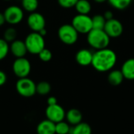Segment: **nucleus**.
Listing matches in <instances>:
<instances>
[{
	"label": "nucleus",
	"mask_w": 134,
	"mask_h": 134,
	"mask_svg": "<svg viewBox=\"0 0 134 134\" xmlns=\"http://www.w3.org/2000/svg\"><path fill=\"white\" fill-rule=\"evenodd\" d=\"M116 61V54L111 49L104 48L93 53L91 65L99 72H107L114 67Z\"/></svg>",
	"instance_id": "nucleus-1"
},
{
	"label": "nucleus",
	"mask_w": 134,
	"mask_h": 134,
	"mask_svg": "<svg viewBox=\"0 0 134 134\" xmlns=\"http://www.w3.org/2000/svg\"><path fill=\"white\" fill-rule=\"evenodd\" d=\"M87 41L92 47L97 50H100L108 47L110 43V37L104 29L93 28L88 32Z\"/></svg>",
	"instance_id": "nucleus-2"
},
{
	"label": "nucleus",
	"mask_w": 134,
	"mask_h": 134,
	"mask_svg": "<svg viewBox=\"0 0 134 134\" xmlns=\"http://www.w3.org/2000/svg\"><path fill=\"white\" fill-rule=\"evenodd\" d=\"M24 43L27 52L32 54H38L43 48H45V40L43 36L36 32H33L27 35Z\"/></svg>",
	"instance_id": "nucleus-3"
},
{
	"label": "nucleus",
	"mask_w": 134,
	"mask_h": 134,
	"mask_svg": "<svg viewBox=\"0 0 134 134\" xmlns=\"http://www.w3.org/2000/svg\"><path fill=\"white\" fill-rule=\"evenodd\" d=\"M16 90L23 97H31L36 93V85L27 77L19 78L16 83Z\"/></svg>",
	"instance_id": "nucleus-4"
},
{
	"label": "nucleus",
	"mask_w": 134,
	"mask_h": 134,
	"mask_svg": "<svg viewBox=\"0 0 134 134\" xmlns=\"http://www.w3.org/2000/svg\"><path fill=\"white\" fill-rule=\"evenodd\" d=\"M79 32L72 26V24H63L58 30V36L61 42L65 44L71 45L78 40Z\"/></svg>",
	"instance_id": "nucleus-5"
},
{
	"label": "nucleus",
	"mask_w": 134,
	"mask_h": 134,
	"mask_svg": "<svg viewBox=\"0 0 134 134\" xmlns=\"http://www.w3.org/2000/svg\"><path fill=\"white\" fill-rule=\"evenodd\" d=\"M71 24L79 33L82 34H88L93 29L92 18L87 14L79 13L73 18Z\"/></svg>",
	"instance_id": "nucleus-6"
},
{
	"label": "nucleus",
	"mask_w": 134,
	"mask_h": 134,
	"mask_svg": "<svg viewBox=\"0 0 134 134\" xmlns=\"http://www.w3.org/2000/svg\"><path fill=\"white\" fill-rule=\"evenodd\" d=\"M13 70L18 78L27 77L31 72V63L24 57L16 58L13 64Z\"/></svg>",
	"instance_id": "nucleus-7"
},
{
	"label": "nucleus",
	"mask_w": 134,
	"mask_h": 134,
	"mask_svg": "<svg viewBox=\"0 0 134 134\" xmlns=\"http://www.w3.org/2000/svg\"><path fill=\"white\" fill-rule=\"evenodd\" d=\"M66 112L64 109L58 103L54 105H48L46 109V118L54 123L64 121L65 118Z\"/></svg>",
	"instance_id": "nucleus-8"
},
{
	"label": "nucleus",
	"mask_w": 134,
	"mask_h": 134,
	"mask_svg": "<svg viewBox=\"0 0 134 134\" xmlns=\"http://www.w3.org/2000/svg\"><path fill=\"white\" fill-rule=\"evenodd\" d=\"M5 21L10 24H16L20 23L24 17V12L22 9L17 6H10L4 11Z\"/></svg>",
	"instance_id": "nucleus-9"
},
{
	"label": "nucleus",
	"mask_w": 134,
	"mask_h": 134,
	"mask_svg": "<svg viewBox=\"0 0 134 134\" xmlns=\"http://www.w3.org/2000/svg\"><path fill=\"white\" fill-rule=\"evenodd\" d=\"M104 30L108 35L109 37H119L123 32V26L122 24L116 19L111 18L110 20H107Z\"/></svg>",
	"instance_id": "nucleus-10"
},
{
	"label": "nucleus",
	"mask_w": 134,
	"mask_h": 134,
	"mask_svg": "<svg viewBox=\"0 0 134 134\" xmlns=\"http://www.w3.org/2000/svg\"><path fill=\"white\" fill-rule=\"evenodd\" d=\"M27 25L33 32H38L42 28H45V17L39 13L32 12L27 17Z\"/></svg>",
	"instance_id": "nucleus-11"
},
{
	"label": "nucleus",
	"mask_w": 134,
	"mask_h": 134,
	"mask_svg": "<svg viewBox=\"0 0 134 134\" xmlns=\"http://www.w3.org/2000/svg\"><path fill=\"white\" fill-rule=\"evenodd\" d=\"M9 51L16 58L24 57V55L27 52L25 43L24 41L18 39H15L14 41L12 42L9 47Z\"/></svg>",
	"instance_id": "nucleus-12"
},
{
	"label": "nucleus",
	"mask_w": 134,
	"mask_h": 134,
	"mask_svg": "<svg viewBox=\"0 0 134 134\" xmlns=\"http://www.w3.org/2000/svg\"><path fill=\"white\" fill-rule=\"evenodd\" d=\"M93 53L87 50V49H82L79 50L76 55H75V59L76 62L82 66H90L92 63L93 60Z\"/></svg>",
	"instance_id": "nucleus-13"
},
{
	"label": "nucleus",
	"mask_w": 134,
	"mask_h": 134,
	"mask_svg": "<svg viewBox=\"0 0 134 134\" xmlns=\"http://www.w3.org/2000/svg\"><path fill=\"white\" fill-rule=\"evenodd\" d=\"M65 118L70 126H74L82 122V114L79 110L72 108L66 112Z\"/></svg>",
	"instance_id": "nucleus-14"
},
{
	"label": "nucleus",
	"mask_w": 134,
	"mask_h": 134,
	"mask_svg": "<svg viewBox=\"0 0 134 134\" xmlns=\"http://www.w3.org/2000/svg\"><path fill=\"white\" fill-rule=\"evenodd\" d=\"M36 132L37 134H56L55 123L46 118L38 124Z\"/></svg>",
	"instance_id": "nucleus-15"
},
{
	"label": "nucleus",
	"mask_w": 134,
	"mask_h": 134,
	"mask_svg": "<svg viewBox=\"0 0 134 134\" xmlns=\"http://www.w3.org/2000/svg\"><path fill=\"white\" fill-rule=\"evenodd\" d=\"M124 78L127 80H134V58H130L126 60L121 70Z\"/></svg>",
	"instance_id": "nucleus-16"
},
{
	"label": "nucleus",
	"mask_w": 134,
	"mask_h": 134,
	"mask_svg": "<svg viewBox=\"0 0 134 134\" xmlns=\"http://www.w3.org/2000/svg\"><path fill=\"white\" fill-rule=\"evenodd\" d=\"M70 134H92V128L87 122H80L71 126Z\"/></svg>",
	"instance_id": "nucleus-17"
},
{
	"label": "nucleus",
	"mask_w": 134,
	"mask_h": 134,
	"mask_svg": "<svg viewBox=\"0 0 134 134\" xmlns=\"http://www.w3.org/2000/svg\"><path fill=\"white\" fill-rule=\"evenodd\" d=\"M108 82L114 86H118L122 84L124 80V76L121 70H113L111 71L108 77Z\"/></svg>",
	"instance_id": "nucleus-18"
},
{
	"label": "nucleus",
	"mask_w": 134,
	"mask_h": 134,
	"mask_svg": "<svg viewBox=\"0 0 134 134\" xmlns=\"http://www.w3.org/2000/svg\"><path fill=\"white\" fill-rule=\"evenodd\" d=\"M75 7L80 14H88L91 10V4L87 0H78Z\"/></svg>",
	"instance_id": "nucleus-19"
},
{
	"label": "nucleus",
	"mask_w": 134,
	"mask_h": 134,
	"mask_svg": "<svg viewBox=\"0 0 134 134\" xmlns=\"http://www.w3.org/2000/svg\"><path fill=\"white\" fill-rule=\"evenodd\" d=\"M71 126L67 122L61 121L55 123V133L56 134H70Z\"/></svg>",
	"instance_id": "nucleus-20"
},
{
	"label": "nucleus",
	"mask_w": 134,
	"mask_h": 134,
	"mask_svg": "<svg viewBox=\"0 0 134 134\" xmlns=\"http://www.w3.org/2000/svg\"><path fill=\"white\" fill-rule=\"evenodd\" d=\"M51 91V85L47 81H41L36 85V93L41 96H46Z\"/></svg>",
	"instance_id": "nucleus-21"
},
{
	"label": "nucleus",
	"mask_w": 134,
	"mask_h": 134,
	"mask_svg": "<svg viewBox=\"0 0 134 134\" xmlns=\"http://www.w3.org/2000/svg\"><path fill=\"white\" fill-rule=\"evenodd\" d=\"M106 23V19L102 15H96L92 18L93 28L94 29H104Z\"/></svg>",
	"instance_id": "nucleus-22"
},
{
	"label": "nucleus",
	"mask_w": 134,
	"mask_h": 134,
	"mask_svg": "<svg viewBox=\"0 0 134 134\" xmlns=\"http://www.w3.org/2000/svg\"><path fill=\"white\" fill-rule=\"evenodd\" d=\"M22 7L27 12H35L38 8V0H22Z\"/></svg>",
	"instance_id": "nucleus-23"
},
{
	"label": "nucleus",
	"mask_w": 134,
	"mask_h": 134,
	"mask_svg": "<svg viewBox=\"0 0 134 134\" xmlns=\"http://www.w3.org/2000/svg\"><path fill=\"white\" fill-rule=\"evenodd\" d=\"M133 0H108L111 5L118 9H126Z\"/></svg>",
	"instance_id": "nucleus-24"
},
{
	"label": "nucleus",
	"mask_w": 134,
	"mask_h": 134,
	"mask_svg": "<svg viewBox=\"0 0 134 134\" xmlns=\"http://www.w3.org/2000/svg\"><path fill=\"white\" fill-rule=\"evenodd\" d=\"M16 31L13 28H8L3 35V39L6 42H13L16 39Z\"/></svg>",
	"instance_id": "nucleus-25"
},
{
	"label": "nucleus",
	"mask_w": 134,
	"mask_h": 134,
	"mask_svg": "<svg viewBox=\"0 0 134 134\" xmlns=\"http://www.w3.org/2000/svg\"><path fill=\"white\" fill-rule=\"evenodd\" d=\"M9 51V46L8 45V42H6L4 39H0V61L4 59Z\"/></svg>",
	"instance_id": "nucleus-26"
},
{
	"label": "nucleus",
	"mask_w": 134,
	"mask_h": 134,
	"mask_svg": "<svg viewBox=\"0 0 134 134\" xmlns=\"http://www.w3.org/2000/svg\"><path fill=\"white\" fill-rule=\"evenodd\" d=\"M39 58L42 62H49L52 58V52L46 48H43L38 54Z\"/></svg>",
	"instance_id": "nucleus-27"
},
{
	"label": "nucleus",
	"mask_w": 134,
	"mask_h": 134,
	"mask_svg": "<svg viewBox=\"0 0 134 134\" xmlns=\"http://www.w3.org/2000/svg\"><path fill=\"white\" fill-rule=\"evenodd\" d=\"M57 1H58L59 5L61 7L66 8V9L74 7L78 2V0H57Z\"/></svg>",
	"instance_id": "nucleus-28"
},
{
	"label": "nucleus",
	"mask_w": 134,
	"mask_h": 134,
	"mask_svg": "<svg viewBox=\"0 0 134 134\" xmlns=\"http://www.w3.org/2000/svg\"><path fill=\"white\" fill-rule=\"evenodd\" d=\"M6 80H7V76L6 74L0 70V86H2L3 85H5V83L6 82Z\"/></svg>",
	"instance_id": "nucleus-29"
},
{
	"label": "nucleus",
	"mask_w": 134,
	"mask_h": 134,
	"mask_svg": "<svg viewBox=\"0 0 134 134\" xmlns=\"http://www.w3.org/2000/svg\"><path fill=\"white\" fill-rule=\"evenodd\" d=\"M57 103V100L54 96H49L47 100V104L48 105H54Z\"/></svg>",
	"instance_id": "nucleus-30"
},
{
	"label": "nucleus",
	"mask_w": 134,
	"mask_h": 134,
	"mask_svg": "<svg viewBox=\"0 0 134 134\" xmlns=\"http://www.w3.org/2000/svg\"><path fill=\"white\" fill-rule=\"evenodd\" d=\"M104 18L106 19V21H107V20H110V19L113 18V16H112V13H111V11H107V12H106V13H104Z\"/></svg>",
	"instance_id": "nucleus-31"
},
{
	"label": "nucleus",
	"mask_w": 134,
	"mask_h": 134,
	"mask_svg": "<svg viewBox=\"0 0 134 134\" xmlns=\"http://www.w3.org/2000/svg\"><path fill=\"white\" fill-rule=\"evenodd\" d=\"M5 22V19L4 13H0V26L3 25Z\"/></svg>",
	"instance_id": "nucleus-32"
},
{
	"label": "nucleus",
	"mask_w": 134,
	"mask_h": 134,
	"mask_svg": "<svg viewBox=\"0 0 134 134\" xmlns=\"http://www.w3.org/2000/svg\"><path fill=\"white\" fill-rule=\"evenodd\" d=\"M96 2H98V3H102V2H104L105 1H107V0H94Z\"/></svg>",
	"instance_id": "nucleus-33"
},
{
	"label": "nucleus",
	"mask_w": 134,
	"mask_h": 134,
	"mask_svg": "<svg viewBox=\"0 0 134 134\" xmlns=\"http://www.w3.org/2000/svg\"><path fill=\"white\" fill-rule=\"evenodd\" d=\"M5 1H9V0H5Z\"/></svg>",
	"instance_id": "nucleus-34"
}]
</instances>
